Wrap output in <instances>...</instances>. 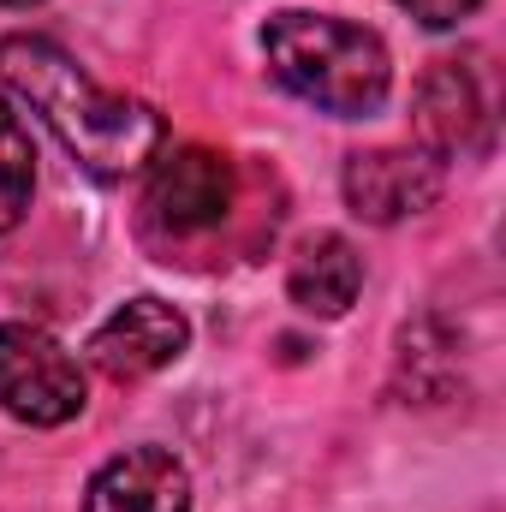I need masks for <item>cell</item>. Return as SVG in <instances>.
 Masks as SVG:
<instances>
[{"label": "cell", "mask_w": 506, "mask_h": 512, "mask_svg": "<svg viewBox=\"0 0 506 512\" xmlns=\"http://www.w3.org/2000/svg\"><path fill=\"white\" fill-rule=\"evenodd\" d=\"M0 84L12 90V102H24L42 126L66 143V155L96 173V179H126L143 173L161 143H167V120L137 102V96H114L102 90L60 42L12 30L0 36Z\"/></svg>", "instance_id": "1"}, {"label": "cell", "mask_w": 506, "mask_h": 512, "mask_svg": "<svg viewBox=\"0 0 506 512\" xmlns=\"http://www.w3.org/2000/svg\"><path fill=\"white\" fill-rule=\"evenodd\" d=\"M268 72L310 108L334 120L376 114L393 90V60L376 30L334 12H274L262 24Z\"/></svg>", "instance_id": "2"}, {"label": "cell", "mask_w": 506, "mask_h": 512, "mask_svg": "<svg viewBox=\"0 0 506 512\" xmlns=\"http://www.w3.org/2000/svg\"><path fill=\"white\" fill-rule=\"evenodd\" d=\"M84 364L36 322H0V411L30 429H60L84 411Z\"/></svg>", "instance_id": "3"}, {"label": "cell", "mask_w": 506, "mask_h": 512, "mask_svg": "<svg viewBox=\"0 0 506 512\" xmlns=\"http://www.w3.org/2000/svg\"><path fill=\"white\" fill-rule=\"evenodd\" d=\"M233 161L203 149V143H185V149H161L149 161V191H143V209L161 233L173 239H197V233H215L227 215H233Z\"/></svg>", "instance_id": "4"}, {"label": "cell", "mask_w": 506, "mask_h": 512, "mask_svg": "<svg viewBox=\"0 0 506 512\" xmlns=\"http://www.w3.org/2000/svg\"><path fill=\"white\" fill-rule=\"evenodd\" d=\"M441 185H447V161H435L429 149H364L340 173L346 209L370 227H399L423 215L441 197Z\"/></svg>", "instance_id": "5"}, {"label": "cell", "mask_w": 506, "mask_h": 512, "mask_svg": "<svg viewBox=\"0 0 506 512\" xmlns=\"http://www.w3.org/2000/svg\"><path fill=\"white\" fill-rule=\"evenodd\" d=\"M191 346V322L167 304V298H126L96 334H90V364L108 376V382H143L167 364H179Z\"/></svg>", "instance_id": "6"}, {"label": "cell", "mask_w": 506, "mask_h": 512, "mask_svg": "<svg viewBox=\"0 0 506 512\" xmlns=\"http://www.w3.org/2000/svg\"><path fill=\"white\" fill-rule=\"evenodd\" d=\"M411 114H417V149H429L435 161L447 155H477L489 143V90L477 78L471 60H435L423 78H417V96H411Z\"/></svg>", "instance_id": "7"}, {"label": "cell", "mask_w": 506, "mask_h": 512, "mask_svg": "<svg viewBox=\"0 0 506 512\" xmlns=\"http://www.w3.org/2000/svg\"><path fill=\"white\" fill-rule=\"evenodd\" d=\"M84 512H191V471L167 447H126L90 477Z\"/></svg>", "instance_id": "8"}, {"label": "cell", "mask_w": 506, "mask_h": 512, "mask_svg": "<svg viewBox=\"0 0 506 512\" xmlns=\"http://www.w3.org/2000/svg\"><path fill=\"white\" fill-rule=\"evenodd\" d=\"M358 292H364V256L352 251V239L316 233V239L298 245L292 268H286V298H292L304 316L334 322V316H346V310L358 304Z\"/></svg>", "instance_id": "9"}, {"label": "cell", "mask_w": 506, "mask_h": 512, "mask_svg": "<svg viewBox=\"0 0 506 512\" xmlns=\"http://www.w3.org/2000/svg\"><path fill=\"white\" fill-rule=\"evenodd\" d=\"M30 197H36V149L12 96L0 90V239L30 215Z\"/></svg>", "instance_id": "10"}, {"label": "cell", "mask_w": 506, "mask_h": 512, "mask_svg": "<svg viewBox=\"0 0 506 512\" xmlns=\"http://www.w3.org/2000/svg\"><path fill=\"white\" fill-rule=\"evenodd\" d=\"M417 24H429V30H453V24H465L483 0H399Z\"/></svg>", "instance_id": "11"}, {"label": "cell", "mask_w": 506, "mask_h": 512, "mask_svg": "<svg viewBox=\"0 0 506 512\" xmlns=\"http://www.w3.org/2000/svg\"><path fill=\"white\" fill-rule=\"evenodd\" d=\"M0 6H30V0H0Z\"/></svg>", "instance_id": "12"}]
</instances>
